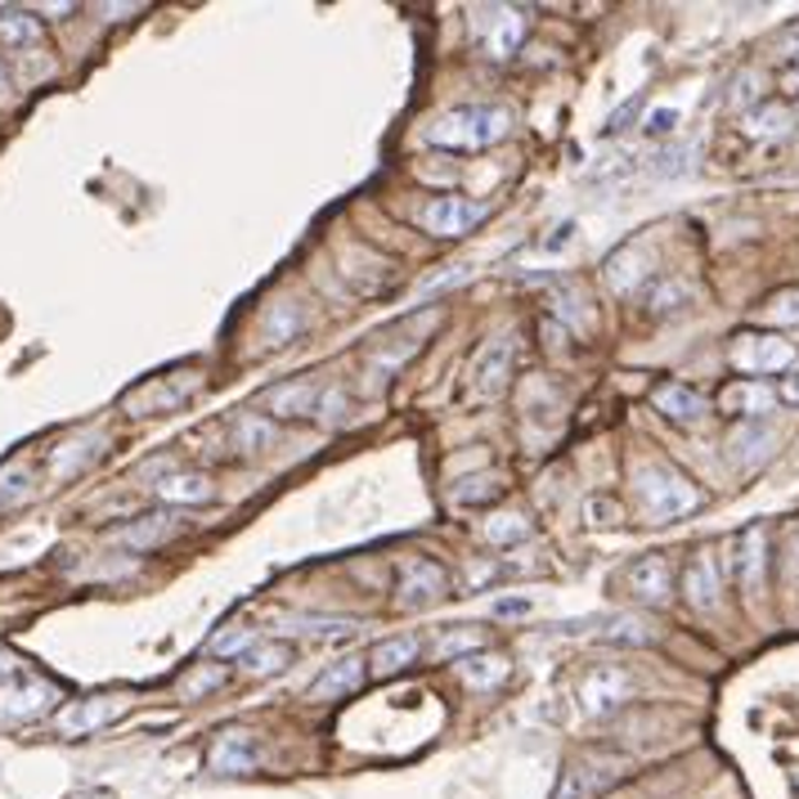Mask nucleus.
Listing matches in <instances>:
<instances>
[{"label":"nucleus","instance_id":"nucleus-1","mask_svg":"<svg viewBox=\"0 0 799 799\" xmlns=\"http://www.w3.org/2000/svg\"><path fill=\"white\" fill-rule=\"evenodd\" d=\"M507 135H512V112L494 108V103H472V108L440 112V118L427 127V140L436 149H459V153L490 149V144H499Z\"/></svg>","mask_w":799,"mask_h":799},{"label":"nucleus","instance_id":"nucleus-2","mask_svg":"<svg viewBox=\"0 0 799 799\" xmlns=\"http://www.w3.org/2000/svg\"><path fill=\"white\" fill-rule=\"evenodd\" d=\"M634 494L643 503V512L652 522H674V517H688L705 503V494L697 490L692 477H682L669 463H638L634 468Z\"/></svg>","mask_w":799,"mask_h":799},{"label":"nucleus","instance_id":"nucleus-3","mask_svg":"<svg viewBox=\"0 0 799 799\" xmlns=\"http://www.w3.org/2000/svg\"><path fill=\"white\" fill-rule=\"evenodd\" d=\"M512 360H517V337H512V332L490 337L485 347L472 355V364H468L472 400H499L507 391V382H512Z\"/></svg>","mask_w":799,"mask_h":799},{"label":"nucleus","instance_id":"nucleus-4","mask_svg":"<svg viewBox=\"0 0 799 799\" xmlns=\"http://www.w3.org/2000/svg\"><path fill=\"white\" fill-rule=\"evenodd\" d=\"M526 10H507V6H481L472 10V36L477 45L490 54V59H512L526 41Z\"/></svg>","mask_w":799,"mask_h":799},{"label":"nucleus","instance_id":"nucleus-5","mask_svg":"<svg viewBox=\"0 0 799 799\" xmlns=\"http://www.w3.org/2000/svg\"><path fill=\"white\" fill-rule=\"evenodd\" d=\"M59 701H64V692L54 688L50 678H36V674L6 678V688H0V723H10V727L14 723H36Z\"/></svg>","mask_w":799,"mask_h":799},{"label":"nucleus","instance_id":"nucleus-6","mask_svg":"<svg viewBox=\"0 0 799 799\" xmlns=\"http://www.w3.org/2000/svg\"><path fill=\"white\" fill-rule=\"evenodd\" d=\"M449 593V576L436 557H405L395 566V602L405 611H423Z\"/></svg>","mask_w":799,"mask_h":799},{"label":"nucleus","instance_id":"nucleus-7","mask_svg":"<svg viewBox=\"0 0 799 799\" xmlns=\"http://www.w3.org/2000/svg\"><path fill=\"white\" fill-rule=\"evenodd\" d=\"M732 364L751 377H768V373H786L795 364V341L777 337V332H741L732 341Z\"/></svg>","mask_w":799,"mask_h":799},{"label":"nucleus","instance_id":"nucleus-8","mask_svg":"<svg viewBox=\"0 0 799 799\" xmlns=\"http://www.w3.org/2000/svg\"><path fill=\"white\" fill-rule=\"evenodd\" d=\"M624 768L630 764H624L620 755H584L561 773V786H557L552 799H598L624 777Z\"/></svg>","mask_w":799,"mask_h":799},{"label":"nucleus","instance_id":"nucleus-9","mask_svg":"<svg viewBox=\"0 0 799 799\" xmlns=\"http://www.w3.org/2000/svg\"><path fill=\"white\" fill-rule=\"evenodd\" d=\"M485 203H472V198H459V194H445V198H431L418 216V225L431 234V239H463L472 225L485 220Z\"/></svg>","mask_w":799,"mask_h":799},{"label":"nucleus","instance_id":"nucleus-10","mask_svg":"<svg viewBox=\"0 0 799 799\" xmlns=\"http://www.w3.org/2000/svg\"><path fill=\"white\" fill-rule=\"evenodd\" d=\"M630 692H634L630 674L615 669V665H602V669H593V674L580 682V710H584L589 719H606V714H615L624 701H630Z\"/></svg>","mask_w":799,"mask_h":799},{"label":"nucleus","instance_id":"nucleus-11","mask_svg":"<svg viewBox=\"0 0 799 799\" xmlns=\"http://www.w3.org/2000/svg\"><path fill=\"white\" fill-rule=\"evenodd\" d=\"M122 714H127V697H86L54 714V727H59V736H90Z\"/></svg>","mask_w":799,"mask_h":799},{"label":"nucleus","instance_id":"nucleus-12","mask_svg":"<svg viewBox=\"0 0 799 799\" xmlns=\"http://www.w3.org/2000/svg\"><path fill=\"white\" fill-rule=\"evenodd\" d=\"M624 589H630L634 602H643V606H665L674 598V566H669V557H660V552L638 557L630 570H624Z\"/></svg>","mask_w":799,"mask_h":799},{"label":"nucleus","instance_id":"nucleus-13","mask_svg":"<svg viewBox=\"0 0 799 799\" xmlns=\"http://www.w3.org/2000/svg\"><path fill=\"white\" fill-rule=\"evenodd\" d=\"M256 764H261L256 736H252V732H243V727L220 732V736L211 741V751H207V768H211L216 777H248Z\"/></svg>","mask_w":799,"mask_h":799},{"label":"nucleus","instance_id":"nucleus-14","mask_svg":"<svg viewBox=\"0 0 799 799\" xmlns=\"http://www.w3.org/2000/svg\"><path fill=\"white\" fill-rule=\"evenodd\" d=\"M185 530V517L180 512H144V517H135V522H127L122 530H112V544H122V548H131V552H153V548H162L166 539H176Z\"/></svg>","mask_w":799,"mask_h":799},{"label":"nucleus","instance_id":"nucleus-15","mask_svg":"<svg viewBox=\"0 0 799 799\" xmlns=\"http://www.w3.org/2000/svg\"><path fill=\"white\" fill-rule=\"evenodd\" d=\"M773 449H777V427H773V423H759V418L741 423V427L727 436V459H732L741 472H751V468L768 463Z\"/></svg>","mask_w":799,"mask_h":799},{"label":"nucleus","instance_id":"nucleus-16","mask_svg":"<svg viewBox=\"0 0 799 799\" xmlns=\"http://www.w3.org/2000/svg\"><path fill=\"white\" fill-rule=\"evenodd\" d=\"M682 598H688V606H697V611H714L719 606V598H723V570H719V561H714L710 548H701L688 561V570H682Z\"/></svg>","mask_w":799,"mask_h":799},{"label":"nucleus","instance_id":"nucleus-17","mask_svg":"<svg viewBox=\"0 0 799 799\" xmlns=\"http://www.w3.org/2000/svg\"><path fill=\"white\" fill-rule=\"evenodd\" d=\"M319 395H324V386H315V382H283V386H270L265 395H261V409H265V418H315V409H319Z\"/></svg>","mask_w":799,"mask_h":799},{"label":"nucleus","instance_id":"nucleus-18","mask_svg":"<svg viewBox=\"0 0 799 799\" xmlns=\"http://www.w3.org/2000/svg\"><path fill=\"white\" fill-rule=\"evenodd\" d=\"M652 278H656L652 274V252L643 243H624L606 261V283H611V293H620V297H634L638 288H647Z\"/></svg>","mask_w":799,"mask_h":799},{"label":"nucleus","instance_id":"nucleus-19","mask_svg":"<svg viewBox=\"0 0 799 799\" xmlns=\"http://www.w3.org/2000/svg\"><path fill=\"white\" fill-rule=\"evenodd\" d=\"M736 580L751 598L764 593V580H768V530L764 526L741 530V539H736Z\"/></svg>","mask_w":799,"mask_h":799},{"label":"nucleus","instance_id":"nucleus-20","mask_svg":"<svg viewBox=\"0 0 799 799\" xmlns=\"http://www.w3.org/2000/svg\"><path fill=\"white\" fill-rule=\"evenodd\" d=\"M198 391V382H176V377H153L149 386H140V391H131L127 395V409L135 414V418H149V414H166V409H176V405H185V400Z\"/></svg>","mask_w":799,"mask_h":799},{"label":"nucleus","instance_id":"nucleus-21","mask_svg":"<svg viewBox=\"0 0 799 799\" xmlns=\"http://www.w3.org/2000/svg\"><path fill=\"white\" fill-rule=\"evenodd\" d=\"M364 688V660L360 656H341L337 665H328L315 682H310V701H341V697H351V692H360Z\"/></svg>","mask_w":799,"mask_h":799},{"label":"nucleus","instance_id":"nucleus-22","mask_svg":"<svg viewBox=\"0 0 799 799\" xmlns=\"http://www.w3.org/2000/svg\"><path fill=\"white\" fill-rule=\"evenodd\" d=\"M157 499L171 503V507H203V503H216V485L203 477V472H166L153 481Z\"/></svg>","mask_w":799,"mask_h":799},{"label":"nucleus","instance_id":"nucleus-23","mask_svg":"<svg viewBox=\"0 0 799 799\" xmlns=\"http://www.w3.org/2000/svg\"><path fill=\"white\" fill-rule=\"evenodd\" d=\"M652 405H656L665 418H674V423H701V418L710 414V400H705L697 386H682V382L656 386V391H652Z\"/></svg>","mask_w":799,"mask_h":799},{"label":"nucleus","instance_id":"nucleus-24","mask_svg":"<svg viewBox=\"0 0 799 799\" xmlns=\"http://www.w3.org/2000/svg\"><path fill=\"white\" fill-rule=\"evenodd\" d=\"M99 453H103V431H81V436L64 440L59 449L50 453V472L59 477V481H68V477L86 472V468L99 459Z\"/></svg>","mask_w":799,"mask_h":799},{"label":"nucleus","instance_id":"nucleus-25","mask_svg":"<svg viewBox=\"0 0 799 799\" xmlns=\"http://www.w3.org/2000/svg\"><path fill=\"white\" fill-rule=\"evenodd\" d=\"M418 638L414 634H395V638H382L373 652H369V674L373 678H391V674H400V669H409L414 660H418Z\"/></svg>","mask_w":799,"mask_h":799},{"label":"nucleus","instance_id":"nucleus-26","mask_svg":"<svg viewBox=\"0 0 799 799\" xmlns=\"http://www.w3.org/2000/svg\"><path fill=\"white\" fill-rule=\"evenodd\" d=\"M459 674H463V682H468L472 692H494L499 682L512 674V665H507V656L472 652V656H463V660H459Z\"/></svg>","mask_w":799,"mask_h":799},{"label":"nucleus","instance_id":"nucleus-27","mask_svg":"<svg viewBox=\"0 0 799 799\" xmlns=\"http://www.w3.org/2000/svg\"><path fill=\"white\" fill-rule=\"evenodd\" d=\"M302 328H306V315H302L297 302H274V306L265 310V319H261L265 347H288V341H293Z\"/></svg>","mask_w":799,"mask_h":799},{"label":"nucleus","instance_id":"nucleus-28","mask_svg":"<svg viewBox=\"0 0 799 799\" xmlns=\"http://www.w3.org/2000/svg\"><path fill=\"white\" fill-rule=\"evenodd\" d=\"M773 391L768 386H759V382H732L723 395H719V405H723V414H746V418H755V414H768L773 409Z\"/></svg>","mask_w":799,"mask_h":799},{"label":"nucleus","instance_id":"nucleus-29","mask_svg":"<svg viewBox=\"0 0 799 799\" xmlns=\"http://www.w3.org/2000/svg\"><path fill=\"white\" fill-rule=\"evenodd\" d=\"M790 127H795V112L786 103H773V99H764V103H755L746 112V131L755 140H781Z\"/></svg>","mask_w":799,"mask_h":799},{"label":"nucleus","instance_id":"nucleus-30","mask_svg":"<svg viewBox=\"0 0 799 799\" xmlns=\"http://www.w3.org/2000/svg\"><path fill=\"white\" fill-rule=\"evenodd\" d=\"M239 665H243V674H252V678H270V674H278L283 665H293V652H288V643L256 638V643L239 656Z\"/></svg>","mask_w":799,"mask_h":799},{"label":"nucleus","instance_id":"nucleus-31","mask_svg":"<svg viewBox=\"0 0 799 799\" xmlns=\"http://www.w3.org/2000/svg\"><path fill=\"white\" fill-rule=\"evenodd\" d=\"M41 19L36 14H28V10H0V45H10V50H32V45H41Z\"/></svg>","mask_w":799,"mask_h":799},{"label":"nucleus","instance_id":"nucleus-32","mask_svg":"<svg viewBox=\"0 0 799 799\" xmlns=\"http://www.w3.org/2000/svg\"><path fill=\"white\" fill-rule=\"evenodd\" d=\"M274 440H278V427H274V418H265V414H243V418L234 423V445H239L243 453H265Z\"/></svg>","mask_w":799,"mask_h":799},{"label":"nucleus","instance_id":"nucleus-33","mask_svg":"<svg viewBox=\"0 0 799 799\" xmlns=\"http://www.w3.org/2000/svg\"><path fill=\"white\" fill-rule=\"evenodd\" d=\"M360 630V620H347V615H297L288 620V630L283 634H315V638H351Z\"/></svg>","mask_w":799,"mask_h":799},{"label":"nucleus","instance_id":"nucleus-34","mask_svg":"<svg viewBox=\"0 0 799 799\" xmlns=\"http://www.w3.org/2000/svg\"><path fill=\"white\" fill-rule=\"evenodd\" d=\"M692 302V288L682 278H652L647 283V310L652 315H674Z\"/></svg>","mask_w":799,"mask_h":799},{"label":"nucleus","instance_id":"nucleus-35","mask_svg":"<svg viewBox=\"0 0 799 799\" xmlns=\"http://www.w3.org/2000/svg\"><path fill=\"white\" fill-rule=\"evenodd\" d=\"M530 530H535V526H530L526 512H494V517L485 522V539H490V544H499V548L530 539Z\"/></svg>","mask_w":799,"mask_h":799},{"label":"nucleus","instance_id":"nucleus-36","mask_svg":"<svg viewBox=\"0 0 799 799\" xmlns=\"http://www.w3.org/2000/svg\"><path fill=\"white\" fill-rule=\"evenodd\" d=\"M485 647V638L477 634V630H463V624H449V630L431 643V652L440 656V660H463V656H472V652H481Z\"/></svg>","mask_w":799,"mask_h":799},{"label":"nucleus","instance_id":"nucleus-37","mask_svg":"<svg viewBox=\"0 0 799 799\" xmlns=\"http://www.w3.org/2000/svg\"><path fill=\"white\" fill-rule=\"evenodd\" d=\"M688 171H692V144H669V149L652 153V162H647V176H652V180L688 176Z\"/></svg>","mask_w":799,"mask_h":799},{"label":"nucleus","instance_id":"nucleus-38","mask_svg":"<svg viewBox=\"0 0 799 799\" xmlns=\"http://www.w3.org/2000/svg\"><path fill=\"white\" fill-rule=\"evenodd\" d=\"M256 643V630H243V624H230V630H220L211 643H207V656H243L248 647Z\"/></svg>","mask_w":799,"mask_h":799},{"label":"nucleus","instance_id":"nucleus-39","mask_svg":"<svg viewBox=\"0 0 799 799\" xmlns=\"http://www.w3.org/2000/svg\"><path fill=\"white\" fill-rule=\"evenodd\" d=\"M503 485H499V472H481V477H472V481H463L459 490H453V503L459 507H472V503H485V499H494Z\"/></svg>","mask_w":799,"mask_h":799},{"label":"nucleus","instance_id":"nucleus-40","mask_svg":"<svg viewBox=\"0 0 799 799\" xmlns=\"http://www.w3.org/2000/svg\"><path fill=\"white\" fill-rule=\"evenodd\" d=\"M611 643H630V647H647L652 643V630L643 620H630V615H620L615 624H611V634H606Z\"/></svg>","mask_w":799,"mask_h":799},{"label":"nucleus","instance_id":"nucleus-41","mask_svg":"<svg viewBox=\"0 0 799 799\" xmlns=\"http://www.w3.org/2000/svg\"><path fill=\"white\" fill-rule=\"evenodd\" d=\"M341 418H347V395H341L337 386H324V395H319V409H315V423H324V427H337Z\"/></svg>","mask_w":799,"mask_h":799},{"label":"nucleus","instance_id":"nucleus-42","mask_svg":"<svg viewBox=\"0 0 799 799\" xmlns=\"http://www.w3.org/2000/svg\"><path fill=\"white\" fill-rule=\"evenodd\" d=\"M755 86H759V77H755V73H741V77L732 81V95H727V108H746V112H751V108L759 103V90H755Z\"/></svg>","mask_w":799,"mask_h":799},{"label":"nucleus","instance_id":"nucleus-43","mask_svg":"<svg viewBox=\"0 0 799 799\" xmlns=\"http://www.w3.org/2000/svg\"><path fill=\"white\" fill-rule=\"evenodd\" d=\"M28 494H32V485H28V472L23 468H10L6 477H0V507H10L19 499H28Z\"/></svg>","mask_w":799,"mask_h":799},{"label":"nucleus","instance_id":"nucleus-44","mask_svg":"<svg viewBox=\"0 0 799 799\" xmlns=\"http://www.w3.org/2000/svg\"><path fill=\"white\" fill-rule=\"evenodd\" d=\"M225 682V669L220 665H211V669H203V674H194V678H185L180 682V692L194 701V697H203V692H211V688H220Z\"/></svg>","mask_w":799,"mask_h":799},{"label":"nucleus","instance_id":"nucleus-45","mask_svg":"<svg viewBox=\"0 0 799 799\" xmlns=\"http://www.w3.org/2000/svg\"><path fill=\"white\" fill-rule=\"evenodd\" d=\"M768 319L773 324H799V288L795 293H777L768 302Z\"/></svg>","mask_w":799,"mask_h":799},{"label":"nucleus","instance_id":"nucleus-46","mask_svg":"<svg viewBox=\"0 0 799 799\" xmlns=\"http://www.w3.org/2000/svg\"><path fill=\"white\" fill-rule=\"evenodd\" d=\"M638 108H643V95H634V99L624 103V108H615V112H611V122H606V135H620V131H630V122L638 118Z\"/></svg>","mask_w":799,"mask_h":799},{"label":"nucleus","instance_id":"nucleus-47","mask_svg":"<svg viewBox=\"0 0 799 799\" xmlns=\"http://www.w3.org/2000/svg\"><path fill=\"white\" fill-rule=\"evenodd\" d=\"M674 127H678V108H656L652 118L643 122V131H647V135H669Z\"/></svg>","mask_w":799,"mask_h":799},{"label":"nucleus","instance_id":"nucleus-48","mask_svg":"<svg viewBox=\"0 0 799 799\" xmlns=\"http://www.w3.org/2000/svg\"><path fill=\"white\" fill-rule=\"evenodd\" d=\"M589 517H593V526H611V522H620V507H611V503H589Z\"/></svg>","mask_w":799,"mask_h":799},{"label":"nucleus","instance_id":"nucleus-49","mask_svg":"<svg viewBox=\"0 0 799 799\" xmlns=\"http://www.w3.org/2000/svg\"><path fill=\"white\" fill-rule=\"evenodd\" d=\"M781 54H786V59H790V64L799 68V23L781 32Z\"/></svg>","mask_w":799,"mask_h":799},{"label":"nucleus","instance_id":"nucleus-50","mask_svg":"<svg viewBox=\"0 0 799 799\" xmlns=\"http://www.w3.org/2000/svg\"><path fill=\"white\" fill-rule=\"evenodd\" d=\"M526 611H530V602H507V598L494 602V615H526Z\"/></svg>","mask_w":799,"mask_h":799},{"label":"nucleus","instance_id":"nucleus-51","mask_svg":"<svg viewBox=\"0 0 799 799\" xmlns=\"http://www.w3.org/2000/svg\"><path fill=\"white\" fill-rule=\"evenodd\" d=\"M781 400H790V405H799V373L781 382Z\"/></svg>","mask_w":799,"mask_h":799},{"label":"nucleus","instance_id":"nucleus-52","mask_svg":"<svg viewBox=\"0 0 799 799\" xmlns=\"http://www.w3.org/2000/svg\"><path fill=\"white\" fill-rule=\"evenodd\" d=\"M0 678H14V656L0 647Z\"/></svg>","mask_w":799,"mask_h":799},{"label":"nucleus","instance_id":"nucleus-53","mask_svg":"<svg viewBox=\"0 0 799 799\" xmlns=\"http://www.w3.org/2000/svg\"><path fill=\"white\" fill-rule=\"evenodd\" d=\"M10 95V73H6V64H0V99Z\"/></svg>","mask_w":799,"mask_h":799}]
</instances>
